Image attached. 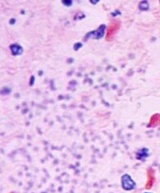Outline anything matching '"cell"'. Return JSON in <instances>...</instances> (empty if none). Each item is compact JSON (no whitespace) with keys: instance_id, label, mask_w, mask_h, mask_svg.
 Wrapping results in <instances>:
<instances>
[{"instance_id":"6","label":"cell","mask_w":160,"mask_h":193,"mask_svg":"<svg viewBox=\"0 0 160 193\" xmlns=\"http://www.w3.org/2000/svg\"><path fill=\"white\" fill-rule=\"evenodd\" d=\"M139 8H140L141 10H148V8H149V3H147L146 1L141 2L140 5H139Z\"/></svg>"},{"instance_id":"8","label":"cell","mask_w":160,"mask_h":193,"mask_svg":"<svg viewBox=\"0 0 160 193\" xmlns=\"http://www.w3.org/2000/svg\"><path fill=\"white\" fill-rule=\"evenodd\" d=\"M145 193H148V192H145Z\"/></svg>"},{"instance_id":"2","label":"cell","mask_w":160,"mask_h":193,"mask_svg":"<svg viewBox=\"0 0 160 193\" xmlns=\"http://www.w3.org/2000/svg\"><path fill=\"white\" fill-rule=\"evenodd\" d=\"M122 187L125 191H131L135 189L136 183L129 174H124L122 177Z\"/></svg>"},{"instance_id":"5","label":"cell","mask_w":160,"mask_h":193,"mask_svg":"<svg viewBox=\"0 0 160 193\" xmlns=\"http://www.w3.org/2000/svg\"><path fill=\"white\" fill-rule=\"evenodd\" d=\"M160 124V114H156L151 119V123H150V125L151 126H158Z\"/></svg>"},{"instance_id":"7","label":"cell","mask_w":160,"mask_h":193,"mask_svg":"<svg viewBox=\"0 0 160 193\" xmlns=\"http://www.w3.org/2000/svg\"><path fill=\"white\" fill-rule=\"evenodd\" d=\"M63 3H64L65 5L70 6V5H71V3H72V2H71V1H63Z\"/></svg>"},{"instance_id":"3","label":"cell","mask_w":160,"mask_h":193,"mask_svg":"<svg viewBox=\"0 0 160 193\" xmlns=\"http://www.w3.org/2000/svg\"><path fill=\"white\" fill-rule=\"evenodd\" d=\"M104 29H105V26L101 25L100 27H99V29H97V30H95V31L91 32L92 34H95L93 37L96 38V39H100V38L103 37V33H104Z\"/></svg>"},{"instance_id":"4","label":"cell","mask_w":160,"mask_h":193,"mask_svg":"<svg viewBox=\"0 0 160 193\" xmlns=\"http://www.w3.org/2000/svg\"><path fill=\"white\" fill-rule=\"evenodd\" d=\"M11 51L12 53V54L13 55H20V54H22V48L21 47L20 45H11Z\"/></svg>"},{"instance_id":"1","label":"cell","mask_w":160,"mask_h":193,"mask_svg":"<svg viewBox=\"0 0 160 193\" xmlns=\"http://www.w3.org/2000/svg\"><path fill=\"white\" fill-rule=\"evenodd\" d=\"M121 27V21L119 19H114L113 20L109 26V28L107 30V34H106V40L107 41H112L113 40L115 35L119 30Z\"/></svg>"}]
</instances>
